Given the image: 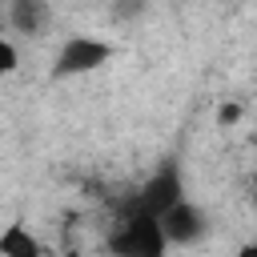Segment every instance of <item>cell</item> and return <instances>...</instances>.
Masks as SVG:
<instances>
[{"label": "cell", "mask_w": 257, "mask_h": 257, "mask_svg": "<svg viewBox=\"0 0 257 257\" xmlns=\"http://www.w3.org/2000/svg\"><path fill=\"white\" fill-rule=\"evenodd\" d=\"M108 253L112 257H169V241L161 233V221L145 209H133L108 229Z\"/></svg>", "instance_id": "1"}, {"label": "cell", "mask_w": 257, "mask_h": 257, "mask_svg": "<svg viewBox=\"0 0 257 257\" xmlns=\"http://www.w3.org/2000/svg\"><path fill=\"white\" fill-rule=\"evenodd\" d=\"M108 60H112V44L108 40H100V36H68L56 48L52 76H84V72H96Z\"/></svg>", "instance_id": "2"}, {"label": "cell", "mask_w": 257, "mask_h": 257, "mask_svg": "<svg viewBox=\"0 0 257 257\" xmlns=\"http://www.w3.org/2000/svg\"><path fill=\"white\" fill-rule=\"evenodd\" d=\"M157 221H161V233H165L169 245H197V241L209 237V213L189 197L173 201Z\"/></svg>", "instance_id": "3"}, {"label": "cell", "mask_w": 257, "mask_h": 257, "mask_svg": "<svg viewBox=\"0 0 257 257\" xmlns=\"http://www.w3.org/2000/svg\"><path fill=\"white\" fill-rule=\"evenodd\" d=\"M185 197V177H181V165L177 161H165L141 189H137V197H133V209H145V213H153V217H161L173 201H181Z\"/></svg>", "instance_id": "4"}, {"label": "cell", "mask_w": 257, "mask_h": 257, "mask_svg": "<svg viewBox=\"0 0 257 257\" xmlns=\"http://www.w3.org/2000/svg\"><path fill=\"white\" fill-rule=\"evenodd\" d=\"M8 24L20 36H44L52 24L48 0H8Z\"/></svg>", "instance_id": "5"}, {"label": "cell", "mask_w": 257, "mask_h": 257, "mask_svg": "<svg viewBox=\"0 0 257 257\" xmlns=\"http://www.w3.org/2000/svg\"><path fill=\"white\" fill-rule=\"evenodd\" d=\"M0 257H44V245L24 229V221H12L0 233Z\"/></svg>", "instance_id": "6"}, {"label": "cell", "mask_w": 257, "mask_h": 257, "mask_svg": "<svg viewBox=\"0 0 257 257\" xmlns=\"http://www.w3.org/2000/svg\"><path fill=\"white\" fill-rule=\"evenodd\" d=\"M16 64H20V52H16V44L0 36V80H4V76H12V72H16Z\"/></svg>", "instance_id": "7"}, {"label": "cell", "mask_w": 257, "mask_h": 257, "mask_svg": "<svg viewBox=\"0 0 257 257\" xmlns=\"http://www.w3.org/2000/svg\"><path fill=\"white\" fill-rule=\"evenodd\" d=\"M237 120H241V104H237V100H225V104L217 108V124L229 128V124H237Z\"/></svg>", "instance_id": "8"}, {"label": "cell", "mask_w": 257, "mask_h": 257, "mask_svg": "<svg viewBox=\"0 0 257 257\" xmlns=\"http://www.w3.org/2000/svg\"><path fill=\"white\" fill-rule=\"evenodd\" d=\"M237 257H257V245H241V249H237Z\"/></svg>", "instance_id": "9"}, {"label": "cell", "mask_w": 257, "mask_h": 257, "mask_svg": "<svg viewBox=\"0 0 257 257\" xmlns=\"http://www.w3.org/2000/svg\"><path fill=\"white\" fill-rule=\"evenodd\" d=\"M225 4H237V0H225Z\"/></svg>", "instance_id": "10"}, {"label": "cell", "mask_w": 257, "mask_h": 257, "mask_svg": "<svg viewBox=\"0 0 257 257\" xmlns=\"http://www.w3.org/2000/svg\"><path fill=\"white\" fill-rule=\"evenodd\" d=\"M68 257H80V253H68Z\"/></svg>", "instance_id": "11"}]
</instances>
